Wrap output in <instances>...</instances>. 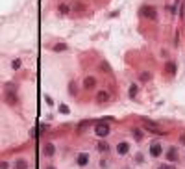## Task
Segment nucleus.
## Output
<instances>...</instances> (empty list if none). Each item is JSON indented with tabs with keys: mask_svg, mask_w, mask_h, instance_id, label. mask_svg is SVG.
Masks as SVG:
<instances>
[{
	"mask_svg": "<svg viewBox=\"0 0 185 169\" xmlns=\"http://www.w3.org/2000/svg\"><path fill=\"white\" fill-rule=\"evenodd\" d=\"M117 153H119V154H122V156H124V154H128V153H130V145H128L126 141H120V143L117 145Z\"/></svg>",
	"mask_w": 185,
	"mask_h": 169,
	"instance_id": "5",
	"label": "nucleus"
},
{
	"mask_svg": "<svg viewBox=\"0 0 185 169\" xmlns=\"http://www.w3.org/2000/svg\"><path fill=\"white\" fill-rule=\"evenodd\" d=\"M54 50H56V52H61V50H67V45L59 43V45H56V47H54Z\"/></svg>",
	"mask_w": 185,
	"mask_h": 169,
	"instance_id": "15",
	"label": "nucleus"
},
{
	"mask_svg": "<svg viewBox=\"0 0 185 169\" xmlns=\"http://www.w3.org/2000/svg\"><path fill=\"white\" fill-rule=\"evenodd\" d=\"M15 169H28V162H26V160H22V158H20V160H17V162H15Z\"/></svg>",
	"mask_w": 185,
	"mask_h": 169,
	"instance_id": "11",
	"label": "nucleus"
},
{
	"mask_svg": "<svg viewBox=\"0 0 185 169\" xmlns=\"http://www.w3.org/2000/svg\"><path fill=\"white\" fill-rule=\"evenodd\" d=\"M59 11H61V13H69V11H70V7H69V6H65V4H61V6H59Z\"/></svg>",
	"mask_w": 185,
	"mask_h": 169,
	"instance_id": "17",
	"label": "nucleus"
},
{
	"mask_svg": "<svg viewBox=\"0 0 185 169\" xmlns=\"http://www.w3.org/2000/svg\"><path fill=\"white\" fill-rule=\"evenodd\" d=\"M59 112H61V113H69V106L61 104V106H59Z\"/></svg>",
	"mask_w": 185,
	"mask_h": 169,
	"instance_id": "18",
	"label": "nucleus"
},
{
	"mask_svg": "<svg viewBox=\"0 0 185 169\" xmlns=\"http://www.w3.org/2000/svg\"><path fill=\"white\" fill-rule=\"evenodd\" d=\"M158 169H174L172 166H169V164H163V166H159Z\"/></svg>",
	"mask_w": 185,
	"mask_h": 169,
	"instance_id": "22",
	"label": "nucleus"
},
{
	"mask_svg": "<svg viewBox=\"0 0 185 169\" xmlns=\"http://www.w3.org/2000/svg\"><path fill=\"white\" fill-rule=\"evenodd\" d=\"M96 149H98L100 153H107V151H109V147H107V143H106V141H100V143L96 145Z\"/></svg>",
	"mask_w": 185,
	"mask_h": 169,
	"instance_id": "12",
	"label": "nucleus"
},
{
	"mask_svg": "<svg viewBox=\"0 0 185 169\" xmlns=\"http://www.w3.org/2000/svg\"><path fill=\"white\" fill-rule=\"evenodd\" d=\"M135 93H137V86H132V89H130V97H135Z\"/></svg>",
	"mask_w": 185,
	"mask_h": 169,
	"instance_id": "19",
	"label": "nucleus"
},
{
	"mask_svg": "<svg viewBox=\"0 0 185 169\" xmlns=\"http://www.w3.org/2000/svg\"><path fill=\"white\" fill-rule=\"evenodd\" d=\"M143 125H145V127H146V130H150V132H158V134L161 132V130H159V127H158L156 123L148 121V119H143Z\"/></svg>",
	"mask_w": 185,
	"mask_h": 169,
	"instance_id": "4",
	"label": "nucleus"
},
{
	"mask_svg": "<svg viewBox=\"0 0 185 169\" xmlns=\"http://www.w3.org/2000/svg\"><path fill=\"white\" fill-rule=\"evenodd\" d=\"M7 167H9L7 162H0V169H7Z\"/></svg>",
	"mask_w": 185,
	"mask_h": 169,
	"instance_id": "23",
	"label": "nucleus"
},
{
	"mask_svg": "<svg viewBox=\"0 0 185 169\" xmlns=\"http://www.w3.org/2000/svg\"><path fill=\"white\" fill-rule=\"evenodd\" d=\"M95 86H96V80H95L93 76H87V78L83 80V87H85V89H93Z\"/></svg>",
	"mask_w": 185,
	"mask_h": 169,
	"instance_id": "9",
	"label": "nucleus"
},
{
	"mask_svg": "<svg viewBox=\"0 0 185 169\" xmlns=\"http://www.w3.org/2000/svg\"><path fill=\"white\" fill-rule=\"evenodd\" d=\"M19 67H20V60H15L13 61V69H19Z\"/></svg>",
	"mask_w": 185,
	"mask_h": 169,
	"instance_id": "20",
	"label": "nucleus"
},
{
	"mask_svg": "<svg viewBox=\"0 0 185 169\" xmlns=\"http://www.w3.org/2000/svg\"><path fill=\"white\" fill-rule=\"evenodd\" d=\"M141 15L146 17V19H156V17H158V11H156L154 6H143V7H141Z\"/></svg>",
	"mask_w": 185,
	"mask_h": 169,
	"instance_id": "1",
	"label": "nucleus"
},
{
	"mask_svg": "<svg viewBox=\"0 0 185 169\" xmlns=\"http://www.w3.org/2000/svg\"><path fill=\"white\" fill-rule=\"evenodd\" d=\"M132 134H133V138H135L137 141H141V140H143V132H141L139 128H133V130H132Z\"/></svg>",
	"mask_w": 185,
	"mask_h": 169,
	"instance_id": "13",
	"label": "nucleus"
},
{
	"mask_svg": "<svg viewBox=\"0 0 185 169\" xmlns=\"http://www.w3.org/2000/svg\"><path fill=\"white\" fill-rule=\"evenodd\" d=\"M95 134L100 136V138H106V136L109 134V125H107V123H98V125L95 127Z\"/></svg>",
	"mask_w": 185,
	"mask_h": 169,
	"instance_id": "2",
	"label": "nucleus"
},
{
	"mask_svg": "<svg viewBox=\"0 0 185 169\" xmlns=\"http://www.w3.org/2000/svg\"><path fill=\"white\" fill-rule=\"evenodd\" d=\"M139 80H141V82H148V80H150V73H143V74L139 76Z\"/></svg>",
	"mask_w": 185,
	"mask_h": 169,
	"instance_id": "16",
	"label": "nucleus"
},
{
	"mask_svg": "<svg viewBox=\"0 0 185 169\" xmlns=\"http://www.w3.org/2000/svg\"><path fill=\"white\" fill-rule=\"evenodd\" d=\"M96 100L98 102H107L109 100V93L107 91H98L96 93Z\"/></svg>",
	"mask_w": 185,
	"mask_h": 169,
	"instance_id": "10",
	"label": "nucleus"
},
{
	"mask_svg": "<svg viewBox=\"0 0 185 169\" xmlns=\"http://www.w3.org/2000/svg\"><path fill=\"white\" fill-rule=\"evenodd\" d=\"M46 169H56V167H52V166H50V167H46Z\"/></svg>",
	"mask_w": 185,
	"mask_h": 169,
	"instance_id": "26",
	"label": "nucleus"
},
{
	"mask_svg": "<svg viewBox=\"0 0 185 169\" xmlns=\"http://www.w3.org/2000/svg\"><path fill=\"white\" fill-rule=\"evenodd\" d=\"M180 141H182V143H183V145H185V134H182V138H180Z\"/></svg>",
	"mask_w": 185,
	"mask_h": 169,
	"instance_id": "25",
	"label": "nucleus"
},
{
	"mask_svg": "<svg viewBox=\"0 0 185 169\" xmlns=\"http://www.w3.org/2000/svg\"><path fill=\"white\" fill-rule=\"evenodd\" d=\"M161 153H163L161 143H159V141H154V143L150 145V154H152L154 158H159V156H161Z\"/></svg>",
	"mask_w": 185,
	"mask_h": 169,
	"instance_id": "3",
	"label": "nucleus"
},
{
	"mask_svg": "<svg viewBox=\"0 0 185 169\" xmlns=\"http://www.w3.org/2000/svg\"><path fill=\"white\" fill-rule=\"evenodd\" d=\"M102 69H104V73H109V65L107 63H102Z\"/></svg>",
	"mask_w": 185,
	"mask_h": 169,
	"instance_id": "24",
	"label": "nucleus"
},
{
	"mask_svg": "<svg viewBox=\"0 0 185 169\" xmlns=\"http://www.w3.org/2000/svg\"><path fill=\"white\" fill-rule=\"evenodd\" d=\"M167 160H170V162H176V160H178V149H176V147H170V149H169Z\"/></svg>",
	"mask_w": 185,
	"mask_h": 169,
	"instance_id": "8",
	"label": "nucleus"
},
{
	"mask_svg": "<svg viewBox=\"0 0 185 169\" xmlns=\"http://www.w3.org/2000/svg\"><path fill=\"white\" fill-rule=\"evenodd\" d=\"M87 164H89V154H87V153H80V154H78V166L85 167Z\"/></svg>",
	"mask_w": 185,
	"mask_h": 169,
	"instance_id": "6",
	"label": "nucleus"
},
{
	"mask_svg": "<svg viewBox=\"0 0 185 169\" xmlns=\"http://www.w3.org/2000/svg\"><path fill=\"white\" fill-rule=\"evenodd\" d=\"M70 93H72V95H76V84H74V82L70 84Z\"/></svg>",
	"mask_w": 185,
	"mask_h": 169,
	"instance_id": "21",
	"label": "nucleus"
},
{
	"mask_svg": "<svg viewBox=\"0 0 185 169\" xmlns=\"http://www.w3.org/2000/svg\"><path fill=\"white\" fill-rule=\"evenodd\" d=\"M43 153H44V156H54V154H56V147H54L52 143H46V145L43 147Z\"/></svg>",
	"mask_w": 185,
	"mask_h": 169,
	"instance_id": "7",
	"label": "nucleus"
},
{
	"mask_svg": "<svg viewBox=\"0 0 185 169\" xmlns=\"http://www.w3.org/2000/svg\"><path fill=\"white\" fill-rule=\"evenodd\" d=\"M165 69H167V73H169V74H174V71H176V65H174V63H170V61H169V63H167V67H165Z\"/></svg>",
	"mask_w": 185,
	"mask_h": 169,
	"instance_id": "14",
	"label": "nucleus"
}]
</instances>
